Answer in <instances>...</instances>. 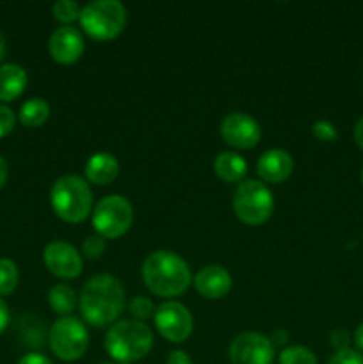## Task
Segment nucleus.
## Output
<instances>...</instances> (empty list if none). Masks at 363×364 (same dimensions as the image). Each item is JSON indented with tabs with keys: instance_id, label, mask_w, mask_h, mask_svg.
<instances>
[{
	"instance_id": "c85d7f7f",
	"label": "nucleus",
	"mask_w": 363,
	"mask_h": 364,
	"mask_svg": "<svg viewBox=\"0 0 363 364\" xmlns=\"http://www.w3.org/2000/svg\"><path fill=\"white\" fill-rule=\"evenodd\" d=\"M330 341H331V347L335 348V352H340V350H345V348H349V341H351V338H349V333L345 329H335L333 333H331Z\"/></svg>"
},
{
	"instance_id": "cd10ccee",
	"label": "nucleus",
	"mask_w": 363,
	"mask_h": 364,
	"mask_svg": "<svg viewBox=\"0 0 363 364\" xmlns=\"http://www.w3.org/2000/svg\"><path fill=\"white\" fill-rule=\"evenodd\" d=\"M14 124H16V116H14V112L9 107L0 103V139L9 135L11 132H13Z\"/></svg>"
},
{
	"instance_id": "f704fd0d",
	"label": "nucleus",
	"mask_w": 363,
	"mask_h": 364,
	"mask_svg": "<svg viewBox=\"0 0 363 364\" xmlns=\"http://www.w3.org/2000/svg\"><path fill=\"white\" fill-rule=\"evenodd\" d=\"M354 345L358 352H363V323H359L354 331Z\"/></svg>"
},
{
	"instance_id": "473e14b6",
	"label": "nucleus",
	"mask_w": 363,
	"mask_h": 364,
	"mask_svg": "<svg viewBox=\"0 0 363 364\" xmlns=\"http://www.w3.org/2000/svg\"><path fill=\"white\" fill-rule=\"evenodd\" d=\"M7 323H9V308H7L6 302L0 299V334L6 331Z\"/></svg>"
},
{
	"instance_id": "a878e982",
	"label": "nucleus",
	"mask_w": 363,
	"mask_h": 364,
	"mask_svg": "<svg viewBox=\"0 0 363 364\" xmlns=\"http://www.w3.org/2000/svg\"><path fill=\"white\" fill-rule=\"evenodd\" d=\"M312 134L315 135L319 141L331 142L337 139V128H335V124L330 123V121L320 119V121H315V123H313Z\"/></svg>"
},
{
	"instance_id": "e433bc0d",
	"label": "nucleus",
	"mask_w": 363,
	"mask_h": 364,
	"mask_svg": "<svg viewBox=\"0 0 363 364\" xmlns=\"http://www.w3.org/2000/svg\"><path fill=\"white\" fill-rule=\"evenodd\" d=\"M6 55V39H4V34L0 32V60Z\"/></svg>"
},
{
	"instance_id": "f257e3e1",
	"label": "nucleus",
	"mask_w": 363,
	"mask_h": 364,
	"mask_svg": "<svg viewBox=\"0 0 363 364\" xmlns=\"http://www.w3.org/2000/svg\"><path fill=\"white\" fill-rule=\"evenodd\" d=\"M82 318L93 327H107L117 320L125 308V288L110 274L91 277L78 297Z\"/></svg>"
},
{
	"instance_id": "9b49d317",
	"label": "nucleus",
	"mask_w": 363,
	"mask_h": 364,
	"mask_svg": "<svg viewBox=\"0 0 363 364\" xmlns=\"http://www.w3.org/2000/svg\"><path fill=\"white\" fill-rule=\"evenodd\" d=\"M43 262L48 272L60 279H75L80 276L84 269L80 252L64 240L50 242L43 252Z\"/></svg>"
},
{
	"instance_id": "c756f323",
	"label": "nucleus",
	"mask_w": 363,
	"mask_h": 364,
	"mask_svg": "<svg viewBox=\"0 0 363 364\" xmlns=\"http://www.w3.org/2000/svg\"><path fill=\"white\" fill-rule=\"evenodd\" d=\"M18 364H53V363L50 361L45 354H39V352H31V354H25Z\"/></svg>"
},
{
	"instance_id": "6e6552de",
	"label": "nucleus",
	"mask_w": 363,
	"mask_h": 364,
	"mask_svg": "<svg viewBox=\"0 0 363 364\" xmlns=\"http://www.w3.org/2000/svg\"><path fill=\"white\" fill-rule=\"evenodd\" d=\"M48 345L60 361H77L89 347V333L75 316H60L50 327Z\"/></svg>"
},
{
	"instance_id": "aec40b11",
	"label": "nucleus",
	"mask_w": 363,
	"mask_h": 364,
	"mask_svg": "<svg viewBox=\"0 0 363 364\" xmlns=\"http://www.w3.org/2000/svg\"><path fill=\"white\" fill-rule=\"evenodd\" d=\"M77 295H75L73 288L68 284H56L50 288L48 291V304L57 315L60 316H70L73 309L77 308Z\"/></svg>"
},
{
	"instance_id": "4c0bfd02",
	"label": "nucleus",
	"mask_w": 363,
	"mask_h": 364,
	"mask_svg": "<svg viewBox=\"0 0 363 364\" xmlns=\"http://www.w3.org/2000/svg\"><path fill=\"white\" fill-rule=\"evenodd\" d=\"M362 185H363V167H362Z\"/></svg>"
},
{
	"instance_id": "c9c22d12",
	"label": "nucleus",
	"mask_w": 363,
	"mask_h": 364,
	"mask_svg": "<svg viewBox=\"0 0 363 364\" xmlns=\"http://www.w3.org/2000/svg\"><path fill=\"white\" fill-rule=\"evenodd\" d=\"M7 173H9V171H7V162H6V160H4V156H0V188H2L4 185H6Z\"/></svg>"
},
{
	"instance_id": "0eeeda50",
	"label": "nucleus",
	"mask_w": 363,
	"mask_h": 364,
	"mask_svg": "<svg viewBox=\"0 0 363 364\" xmlns=\"http://www.w3.org/2000/svg\"><path fill=\"white\" fill-rule=\"evenodd\" d=\"M93 228L102 238H120L134 223V208L123 196L110 194L96 203L91 213Z\"/></svg>"
},
{
	"instance_id": "39448f33",
	"label": "nucleus",
	"mask_w": 363,
	"mask_h": 364,
	"mask_svg": "<svg viewBox=\"0 0 363 364\" xmlns=\"http://www.w3.org/2000/svg\"><path fill=\"white\" fill-rule=\"evenodd\" d=\"M80 25L89 38L110 41L123 32L127 9L117 0H93L80 9Z\"/></svg>"
},
{
	"instance_id": "423d86ee",
	"label": "nucleus",
	"mask_w": 363,
	"mask_h": 364,
	"mask_svg": "<svg viewBox=\"0 0 363 364\" xmlns=\"http://www.w3.org/2000/svg\"><path fill=\"white\" fill-rule=\"evenodd\" d=\"M274 210V196L263 181H242L233 194V212L241 223L248 226H260Z\"/></svg>"
},
{
	"instance_id": "4468645a",
	"label": "nucleus",
	"mask_w": 363,
	"mask_h": 364,
	"mask_svg": "<svg viewBox=\"0 0 363 364\" xmlns=\"http://www.w3.org/2000/svg\"><path fill=\"white\" fill-rule=\"evenodd\" d=\"M192 284L198 290L199 295L210 301H217L228 295L231 288V276L224 267L221 265H206L198 270L192 277Z\"/></svg>"
},
{
	"instance_id": "a211bd4d",
	"label": "nucleus",
	"mask_w": 363,
	"mask_h": 364,
	"mask_svg": "<svg viewBox=\"0 0 363 364\" xmlns=\"http://www.w3.org/2000/svg\"><path fill=\"white\" fill-rule=\"evenodd\" d=\"M214 171L226 183H238L248 173V162L233 151H223L214 162Z\"/></svg>"
},
{
	"instance_id": "393cba45",
	"label": "nucleus",
	"mask_w": 363,
	"mask_h": 364,
	"mask_svg": "<svg viewBox=\"0 0 363 364\" xmlns=\"http://www.w3.org/2000/svg\"><path fill=\"white\" fill-rule=\"evenodd\" d=\"M105 238H102L100 235H89L88 238L82 244V252L84 256H88L89 259H98L102 258L103 252H105Z\"/></svg>"
},
{
	"instance_id": "6ab92c4d",
	"label": "nucleus",
	"mask_w": 363,
	"mask_h": 364,
	"mask_svg": "<svg viewBox=\"0 0 363 364\" xmlns=\"http://www.w3.org/2000/svg\"><path fill=\"white\" fill-rule=\"evenodd\" d=\"M50 117V105L43 98H31L20 107L18 119L28 128H38L45 124Z\"/></svg>"
},
{
	"instance_id": "7c9ffc66",
	"label": "nucleus",
	"mask_w": 363,
	"mask_h": 364,
	"mask_svg": "<svg viewBox=\"0 0 363 364\" xmlns=\"http://www.w3.org/2000/svg\"><path fill=\"white\" fill-rule=\"evenodd\" d=\"M166 364H192V361L184 350H174V352H171V354H169V358H167Z\"/></svg>"
},
{
	"instance_id": "58836bf2",
	"label": "nucleus",
	"mask_w": 363,
	"mask_h": 364,
	"mask_svg": "<svg viewBox=\"0 0 363 364\" xmlns=\"http://www.w3.org/2000/svg\"><path fill=\"white\" fill-rule=\"evenodd\" d=\"M105 364H110V363H105ZM116 364H123V363H116Z\"/></svg>"
},
{
	"instance_id": "4be33fe9",
	"label": "nucleus",
	"mask_w": 363,
	"mask_h": 364,
	"mask_svg": "<svg viewBox=\"0 0 363 364\" xmlns=\"http://www.w3.org/2000/svg\"><path fill=\"white\" fill-rule=\"evenodd\" d=\"M280 364H317V358L310 348L302 347V345H294V347H287L281 350Z\"/></svg>"
},
{
	"instance_id": "1a4fd4ad",
	"label": "nucleus",
	"mask_w": 363,
	"mask_h": 364,
	"mask_svg": "<svg viewBox=\"0 0 363 364\" xmlns=\"http://www.w3.org/2000/svg\"><path fill=\"white\" fill-rule=\"evenodd\" d=\"M153 322L160 336L171 343H182L187 340L194 327L191 311L177 301H167L160 304L155 309Z\"/></svg>"
},
{
	"instance_id": "ddd939ff",
	"label": "nucleus",
	"mask_w": 363,
	"mask_h": 364,
	"mask_svg": "<svg viewBox=\"0 0 363 364\" xmlns=\"http://www.w3.org/2000/svg\"><path fill=\"white\" fill-rule=\"evenodd\" d=\"M84 38L80 31L71 25L56 28L48 39V52L52 59L59 64H73L84 53Z\"/></svg>"
},
{
	"instance_id": "dca6fc26",
	"label": "nucleus",
	"mask_w": 363,
	"mask_h": 364,
	"mask_svg": "<svg viewBox=\"0 0 363 364\" xmlns=\"http://www.w3.org/2000/svg\"><path fill=\"white\" fill-rule=\"evenodd\" d=\"M84 173L88 181H91L93 185L105 187V185L112 183L117 178V173H120V162H117V159L112 153H95V155L89 156V160L85 162Z\"/></svg>"
},
{
	"instance_id": "72a5a7b5",
	"label": "nucleus",
	"mask_w": 363,
	"mask_h": 364,
	"mask_svg": "<svg viewBox=\"0 0 363 364\" xmlns=\"http://www.w3.org/2000/svg\"><path fill=\"white\" fill-rule=\"evenodd\" d=\"M354 142L363 149V117L356 123L354 127Z\"/></svg>"
},
{
	"instance_id": "5701e85b",
	"label": "nucleus",
	"mask_w": 363,
	"mask_h": 364,
	"mask_svg": "<svg viewBox=\"0 0 363 364\" xmlns=\"http://www.w3.org/2000/svg\"><path fill=\"white\" fill-rule=\"evenodd\" d=\"M52 14L60 23H73L80 18V6L73 0H57L52 7Z\"/></svg>"
},
{
	"instance_id": "20e7f679",
	"label": "nucleus",
	"mask_w": 363,
	"mask_h": 364,
	"mask_svg": "<svg viewBox=\"0 0 363 364\" xmlns=\"http://www.w3.org/2000/svg\"><path fill=\"white\" fill-rule=\"evenodd\" d=\"M50 205L64 223H82L93 213V191L84 178L66 174L53 181L50 188Z\"/></svg>"
},
{
	"instance_id": "9d476101",
	"label": "nucleus",
	"mask_w": 363,
	"mask_h": 364,
	"mask_svg": "<svg viewBox=\"0 0 363 364\" xmlns=\"http://www.w3.org/2000/svg\"><path fill=\"white\" fill-rule=\"evenodd\" d=\"M274 345L260 333L238 334L230 345L231 364H273Z\"/></svg>"
},
{
	"instance_id": "f03ea898",
	"label": "nucleus",
	"mask_w": 363,
	"mask_h": 364,
	"mask_svg": "<svg viewBox=\"0 0 363 364\" xmlns=\"http://www.w3.org/2000/svg\"><path fill=\"white\" fill-rule=\"evenodd\" d=\"M142 281L157 297H178L192 283V274L182 256L171 251H155L142 263Z\"/></svg>"
},
{
	"instance_id": "2eb2a0df",
	"label": "nucleus",
	"mask_w": 363,
	"mask_h": 364,
	"mask_svg": "<svg viewBox=\"0 0 363 364\" xmlns=\"http://www.w3.org/2000/svg\"><path fill=\"white\" fill-rule=\"evenodd\" d=\"M294 171V160L285 149L274 148L262 153L256 164V173L265 183H281Z\"/></svg>"
},
{
	"instance_id": "b1692460",
	"label": "nucleus",
	"mask_w": 363,
	"mask_h": 364,
	"mask_svg": "<svg viewBox=\"0 0 363 364\" xmlns=\"http://www.w3.org/2000/svg\"><path fill=\"white\" fill-rule=\"evenodd\" d=\"M128 311H130V315L134 316V320L144 322V320L152 318V316L155 315V306H153V302L149 301L148 297H144V295H137V297L132 299L130 304H128Z\"/></svg>"
},
{
	"instance_id": "7ed1b4c3",
	"label": "nucleus",
	"mask_w": 363,
	"mask_h": 364,
	"mask_svg": "<svg viewBox=\"0 0 363 364\" xmlns=\"http://www.w3.org/2000/svg\"><path fill=\"white\" fill-rule=\"evenodd\" d=\"M153 348V333L144 322L121 320L105 334V350L116 363L132 364L144 359Z\"/></svg>"
},
{
	"instance_id": "f8f14e48",
	"label": "nucleus",
	"mask_w": 363,
	"mask_h": 364,
	"mask_svg": "<svg viewBox=\"0 0 363 364\" xmlns=\"http://www.w3.org/2000/svg\"><path fill=\"white\" fill-rule=\"evenodd\" d=\"M221 137L224 142L238 149H249L262 139L258 121L244 112H231L221 123Z\"/></svg>"
},
{
	"instance_id": "f3484780",
	"label": "nucleus",
	"mask_w": 363,
	"mask_h": 364,
	"mask_svg": "<svg viewBox=\"0 0 363 364\" xmlns=\"http://www.w3.org/2000/svg\"><path fill=\"white\" fill-rule=\"evenodd\" d=\"M27 71L20 64H4L0 66V102H13L27 87Z\"/></svg>"
},
{
	"instance_id": "2f4dec72",
	"label": "nucleus",
	"mask_w": 363,
	"mask_h": 364,
	"mask_svg": "<svg viewBox=\"0 0 363 364\" xmlns=\"http://www.w3.org/2000/svg\"><path fill=\"white\" fill-rule=\"evenodd\" d=\"M269 340L274 347H281V345H285L288 341V333L285 329H278V331H274L273 336H270Z\"/></svg>"
},
{
	"instance_id": "412c9836",
	"label": "nucleus",
	"mask_w": 363,
	"mask_h": 364,
	"mask_svg": "<svg viewBox=\"0 0 363 364\" xmlns=\"http://www.w3.org/2000/svg\"><path fill=\"white\" fill-rule=\"evenodd\" d=\"M20 274L16 263L7 258H0V295H11L18 287Z\"/></svg>"
},
{
	"instance_id": "bb28decb",
	"label": "nucleus",
	"mask_w": 363,
	"mask_h": 364,
	"mask_svg": "<svg viewBox=\"0 0 363 364\" xmlns=\"http://www.w3.org/2000/svg\"><path fill=\"white\" fill-rule=\"evenodd\" d=\"M327 364H363V354L352 348H345V350L335 352Z\"/></svg>"
}]
</instances>
